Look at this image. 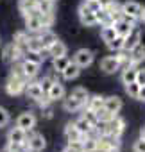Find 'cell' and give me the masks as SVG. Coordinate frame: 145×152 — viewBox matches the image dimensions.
I'll list each match as a JSON object with an SVG mask.
<instances>
[{
    "label": "cell",
    "instance_id": "f6af8a7d",
    "mask_svg": "<svg viewBox=\"0 0 145 152\" xmlns=\"http://www.w3.org/2000/svg\"><path fill=\"white\" fill-rule=\"evenodd\" d=\"M56 81H57L56 77H43V81H40V84H41L43 91L47 93V91H48V88L52 86V83H56Z\"/></svg>",
    "mask_w": 145,
    "mask_h": 152
},
{
    "label": "cell",
    "instance_id": "4316f807",
    "mask_svg": "<svg viewBox=\"0 0 145 152\" xmlns=\"http://www.w3.org/2000/svg\"><path fill=\"white\" fill-rule=\"evenodd\" d=\"M136 72H138V66H124V72H122V83L124 84H129V83H136Z\"/></svg>",
    "mask_w": 145,
    "mask_h": 152
},
{
    "label": "cell",
    "instance_id": "11a10c76",
    "mask_svg": "<svg viewBox=\"0 0 145 152\" xmlns=\"http://www.w3.org/2000/svg\"><path fill=\"white\" fill-rule=\"evenodd\" d=\"M52 2H56V0H52Z\"/></svg>",
    "mask_w": 145,
    "mask_h": 152
},
{
    "label": "cell",
    "instance_id": "8fae6325",
    "mask_svg": "<svg viewBox=\"0 0 145 152\" xmlns=\"http://www.w3.org/2000/svg\"><path fill=\"white\" fill-rule=\"evenodd\" d=\"M25 27H27V31H31V32H41V31L45 29L43 23H41V20H40L38 9H36L34 13H31V15L25 16Z\"/></svg>",
    "mask_w": 145,
    "mask_h": 152
},
{
    "label": "cell",
    "instance_id": "52a82bcc",
    "mask_svg": "<svg viewBox=\"0 0 145 152\" xmlns=\"http://www.w3.org/2000/svg\"><path fill=\"white\" fill-rule=\"evenodd\" d=\"M134 25H136V20L127 18V16H122L120 20L113 22V27H115V31H116V34H118V36H127Z\"/></svg>",
    "mask_w": 145,
    "mask_h": 152
},
{
    "label": "cell",
    "instance_id": "3957f363",
    "mask_svg": "<svg viewBox=\"0 0 145 152\" xmlns=\"http://www.w3.org/2000/svg\"><path fill=\"white\" fill-rule=\"evenodd\" d=\"M27 147L31 152H41L45 147H47V140L43 134L40 132H32V134H27V140H25Z\"/></svg>",
    "mask_w": 145,
    "mask_h": 152
},
{
    "label": "cell",
    "instance_id": "44dd1931",
    "mask_svg": "<svg viewBox=\"0 0 145 152\" xmlns=\"http://www.w3.org/2000/svg\"><path fill=\"white\" fill-rule=\"evenodd\" d=\"M129 54H131V64L133 66H138L140 63H145V47L141 43L136 45Z\"/></svg>",
    "mask_w": 145,
    "mask_h": 152
},
{
    "label": "cell",
    "instance_id": "b9f144b4",
    "mask_svg": "<svg viewBox=\"0 0 145 152\" xmlns=\"http://www.w3.org/2000/svg\"><path fill=\"white\" fill-rule=\"evenodd\" d=\"M45 57H47V56H41V54H36V52H25V54H23V59L34 61V63H38V64H41V63L45 61Z\"/></svg>",
    "mask_w": 145,
    "mask_h": 152
},
{
    "label": "cell",
    "instance_id": "cb8c5ba5",
    "mask_svg": "<svg viewBox=\"0 0 145 152\" xmlns=\"http://www.w3.org/2000/svg\"><path fill=\"white\" fill-rule=\"evenodd\" d=\"M29 38H31V36H29L25 31H20V32H16V34H15V41H13V43L16 45V48H18L22 54H25V52H27V43H29Z\"/></svg>",
    "mask_w": 145,
    "mask_h": 152
},
{
    "label": "cell",
    "instance_id": "d6a6232c",
    "mask_svg": "<svg viewBox=\"0 0 145 152\" xmlns=\"http://www.w3.org/2000/svg\"><path fill=\"white\" fill-rule=\"evenodd\" d=\"M116 36V31H115V27H113V23H108V25H102V29H100V38H102V41H106V43H109L113 38Z\"/></svg>",
    "mask_w": 145,
    "mask_h": 152
},
{
    "label": "cell",
    "instance_id": "836d02e7",
    "mask_svg": "<svg viewBox=\"0 0 145 152\" xmlns=\"http://www.w3.org/2000/svg\"><path fill=\"white\" fill-rule=\"evenodd\" d=\"M95 18H97V23H100V25L113 23V22H111V16H109V13L106 11V7H100V9H97V11H95Z\"/></svg>",
    "mask_w": 145,
    "mask_h": 152
},
{
    "label": "cell",
    "instance_id": "c3c4849f",
    "mask_svg": "<svg viewBox=\"0 0 145 152\" xmlns=\"http://www.w3.org/2000/svg\"><path fill=\"white\" fill-rule=\"evenodd\" d=\"M84 4H86V7H88V9H92V11L100 9V4L97 2V0H84Z\"/></svg>",
    "mask_w": 145,
    "mask_h": 152
},
{
    "label": "cell",
    "instance_id": "4dcf8cb0",
    "mask_svg": "<svg viewBox=\"0 0 145 152\" xmlns=\"http://www.w3.org/2000/svg\"><path fill=\"white\" fill-rule=\"evenodd\" d=\"M27 52H36V54H43V52H45V48H43V45H41V41H40L38 36H31V38H29Z\"/></svg>",
    "mask_w": 145,
    "mask_h": 152
},
{
    "label": "cell",
    "instance_id": "681fc988",
    "mask_svg": "<svg viewBox=\"0 0 145 152\" xmlns=\"http://www.w3.org/2000/svg\"><path fill=\"white\" fill-rule=\"evenodd\" d=\"M138 100L145 102V86H140V93H138Z\"/></svg>",
    "mask_w": 145,
    "mask_h": 152
},
{
    "label": "cell",
    "instance_id": "8992f818",
    "mask_svg": "<svg viewBox=\"0 0 145 152\" xmlns=\"http://www.w3.org/2000/svg\"><path fill=\"white\" fill-rule=\"evenodd\" d=\"M104 129H106V132H109V134H113V136H122V132H124V129H125V122L118 116V115H115L108 124H104Z\"/></svg>",
    "mask_w": 145,
    "mask_h": 152
},
{
    "label": "cell",
    "instance_id": "7bdbcfd3",
    "mask_svg": "<svg viewBox=\"0 0 145 152\" xmlns=\"http://www.w3.org/2000/svg\"><path fill=\"white\" fill-rule=\"evenodd\" d=\"M9 120H11V116H9V113H7V109L0 107V127H6V125L9 124Z\"/></svg>",
    "mask_w": 145,
    "mask_h": 152
},
{
    "label": "cell",
    "instance_id": "e575fe53",
    "mask_svg": "<svg viewBox=\"0 0 145 152\" xmlns=\"http://www.w3.org/2000/svg\"><path fill=\"white\" fill-rule=\"evenodd\" d=\"M72 95H74V97L83 104V107L86 106V102H88V99H90V93H88L86 88H75L74 91H72Z\"/></svg>",
    "mask_w": 145,
    "mask_h": 152
},
{
    "label": "cell",
    "instance_id": "4fadbf2b",
    "mask_svg": "<svg viewBox=\"0 0 145 152\" xmlns=\"http://www.w3.org/2000/svg\"><path fill=\"white\" fill-rule=\"evenodd\" d=\"M120 61L116 59V56H108L100 61V70L106 73H115L116 70H120Z\"/></svg>",
    "mask_w": 145,
    "mask_h": 152
},
{
    "label": "cell",
    "instance_id": "ee69618b",
    "mask_svg": "<svg viewBox=\"0 0 145 152\" xmlns=\"http://www.w3.org/2000/svg\"><path fill=\"white\" fill-rule=\"evenodd\" d=\"M83 116H84L88 122H92L93 125H97V124H99V120H97V113H95V111H92V109H88V107H86V111H84V115H83Z\"/></svg>",
    "mask_w": 145,
    "mask_h": 152
},
{
    "label": "cell",
    "instance_id": "603a6c76",
    "mask_svg": "<svg viewBox=\"0 0 145 152\" xmlns=\"http://www.w3.org/2000/svg\"><path fill=\"white\" fill-rule=\"evenodd\" d=\"M63 107H64V111H68V113H75V111L83 109V104L70 93L66 99H63Z\"/></svg>",
    "mask_w": 145,
    "mask_h": 152
},
{
    "label": "cell",
    "instance_id": "f5cc1de1",
    "mask_svg": "<svg viewBox=\"0 0 145 152\" xmlns=\"http://www.w3.org/2000/svg\"><path fill=\"white\" fill-rule=\"evenodd\" d=\"M140 138H143V140H145V125L140 129Z\"/></svg>",
    "mask_w": 145,
    "mask_h": 152
},
{
    "label": "cell",
    "instance_id": "ffe728a7",
    "mask_svg": "<svg viewBox=\"0 0 145 152\" xmlns=\"http://www.w3.org/2000/svg\"><path fill=\"white\" fill-rule=\"evenodd\" d=\"M79 73H81V66H77L74 61H70L68 66L61 72L63 79H66V81H74V79H77V77H79Z\"/></svg>",
    "mask_w": 145,
    "mask_h": 152
},
{
    "label": "cell",
    "instance_id": "bcb514c9",
    "mask_svg": "<svg viewBox=\"0 0 145 152\" xmlns=\"http://www.w3.org/2000/svg\"><path fill=\"white\" fill-rule=\"evenodd\" d=\"M133 150L134 152H145V140L143 138H138L133 145Z\"/></svg>",
    "mask_w": 145,
    "mask_h": 152
},
{
    "label": "cell",
    "instance_id": "7dc6e473",
    "mask_svg": "<svg viewBox=\"0 0 145 152\" xmlns=\"http://www.w3.org/2000/svg\"><path fill=\"white\" fill-rule=\"evenodd\" d=\"M136 83L140 86H145V68H138V72H136Z\"/></svg>",
    "mask_w": 145,
    "mask_h": 152
},
{
    "label": "cell",
    "instance_id": "e0dca14e",
    "mask_svg": "<svg viewBox=\"0 0 145 152\" xmlns=\"http://www.w3.org/2000/svg\"><path fill=\"white\" fill-rule=\"evenodd\" d=\"M20 66H22V70H23V73H25L27 79H34L36 75H38V72H40V66L41 64H38L34 61H29V59H23L20 63Z\"/></svg>",
    "mask_w": 145,
    "mask_h": 152
},
{
    "label": "cell",
    "instance_id": "d6986e66",
    "mask_svg": "<svg viewBox=\"0 0 145 152\" xmlns=\"http://www.w3.org/2000/svg\"><path fill=\"white\" fill-rule=\"evenodd\" d=\"M64 136H66V141H83V132L75 127V124H66L64 127Z\"/></svg>",
    "mask_w": 145,
    "mask_h": 152
},
{
    "label": "cell",
    "instance_id": "9c48e42d",
    "mask_svg": "<svg viewBox=\"0 0 145 152\" xmlns=\"http://www.w3.org/2000/svg\"><path fill=\"white\" fill-rule=\"evenodd\" d=\"M79 20H81V23H83L84 27H93V25L97 23V18H95V11L88 9L84 2L79 6Z\"/></svg>",
    "mask_w": 145,
    "mask_h": 152
},
{
    "label": "cell",
    "instance_id": "1f68e13d",
    "mask_svg": "<svg viewBox=\"0 0 145 152\" xmlns=\"http://www.w3.org/2000/svg\"><path fill=\"white\" fill-rule=\"evenodd\" d=\"M84 107H88V109H92V111H99L100 107H104V97H102V95H93V97H90Z\"/></svg>",
    "mask_w": 145,
    "mask_h": 152
},
{
    "label": "cell",
    "instance_id": "2e32d148",
    "mask_svg": "<svg viewBox=\"0 0 145 152\" xmlns=\"http://www.w3.org/2000/svg\"><path fill=\"white\" fill-rule=\"evenodd\" d=\"M25 93H27V97L32 99V100H40V99L45 95V91H43V88H41V84H40L38 81L27 83V84H25Z\"/></svg>",
    "mask_w": 145,
    "mask_h": 152
},
{
    "label": "cell",
    "instance_id": "7c38bea8",
    "mask_svg": "<svg viewBox=\"0 0 145 152\" xmlns=\"http://www.w3.org/2000/svg\"><path fill=\"white\" fill-rule=\"evenodd\" d=\"M20 56H22V52L16 48V45H15V43L6 45V47H4V50H2V59H4V63H16Z\"/></svg>",
    "mask_w": 145,
    "mask_h": 152
},
{
    "label": "cell",
    "instance_id": "d4e9b609",
    "mask_svg": "<svg viewBox=\"0 0 145 152\" xmlns=\"http://www.w3.org/2000/svg\"><path fill=\"white\" fill-rule=\"evenodd\" d=\"M38 38H40V41H41V45H43V48L47 50L56 39H57V36L52 32V31H48V29H43L41 32H38Z\"/></svg>",
    "mask_w": 145,
    "mask_h": 152
},
{
    "label": "cell",
    "instance_id": "74e56055",
    "mask_svg": "<svg viewBox=\"0 0 145 152\" xmlns=\"http://www.w3.org/2000/svg\"><path fill=\"white\" fill-rule=\"evenodd\" d=\"M108 45V48L109 50H115V52H118V50H122V47H124V36H115L109 43H106Z\"/></svg>",
    "mask_w": 145,
    "mask_h": 152
},
{
    "label": "cell",
    "instance_id": "ba28073f",
    "mask_svg": "<svg viewBox=\"0 0 145 152\" xmlns=\"http://www.w3.org/2000/svg\"><path fill=\"white\" fill-rule=\"evenodd\" d=\"M122 13H124V16H127V18L140 20V15H141V4L134 2V0H127V2L122 4Z\"/></svg>",
    "mask_w": 145,
    "mask_h": 152
},
{
    "label": "cell",
    "instance_id": "7a4b0ae2",
    "mask_svg": "<svg viewBox=\"0 0 145 152\" xmlns=\"http://www.w3.org/2000/svg\"><path fill=\"white\" fill-rule=\"evenodd\" d=\"M25 84H27V81L23 77H18V75L11 73L9 79H7V83H6V91L9 95H13V97L15 95H20V93L25 91Z\"/></svg>",
    "mask_w": 145,
    "mask_h": 152
},
{
    "label": "cell",
    "instance_id": "816d5d0a",
    "mask_svg": "<svg viewBox=\"0 0 145 152\" xmlns=\"http://www.w3.org/2000/svg\"><path fill=\"white\" fill-rule=\"evenodd\" d=\"M140 20L145 23V7H141V15H140Z\"/></svg>",
    "mask_w": 145,
    "mask_h": 152
},
{
    "label": "cell",
    "instance_id": "f546056e",
    "mask_svg": "<svg viewBox=\"0 0 145 152\" xmlns=\"http://www.w3.org/2000/svg\"><path fill=\"white\" fill-rule=\"evenodd\" d=\"M36 4H38V0H20V4H18L20 13H22L23 16L34 13V11H36Z\"/></svg>",
    "mask_w": 145,
    "mask_h": 152
},
{
    "label": "cell",
    "instance_id": "484cf974",
    "mask_svg": "<svg viewBox=\"0 0 145 152\" xmlns=\"http://www.w3.org/2000/svg\"><path fill=\"white\" fill-rule=\"evenodd\" d=\"M81 143H83V150H84V152H97L99 141H97V136H95L93 132L88 134V136H84Z\"/></svg>",
    "mask_w": 145,
    "mask_h": 152
},
{
    "label": "cell",
    "instance_id": "d590c367",
    "mask_svg": "<svg viewBox=\"0 0 145 152\" xmlns=\"http://www.w3.org/2000/svg\"><path fill=\"white\" fill-rule=\"evenodd\" d=\"M36 9L38 13H54V2L52 0H38Z\"/></svg>",
    "mask_w": 145,
    "mask_h": 152
},
{
    "label": "cell",
    "instance_id": "30bf717a",
    "mask_svg": "<svg viewBox=\"0 0 145 152\" xmlns=\"http://www.w3.org/2000/svg\"><path fill=\"white\" fill-rule=\"evenodd\" d=\"M16 125H18V127H22L23 131L31 132V131L36 127V116H34V113H31V111L22 113V115L16 118Z\"/></svg>",
    "mask_w": 145,
    "mask_h": 152
},
{
    "label": "cell",
    "instance_id": "5bb4252c",
    "mask_svg": "<svg viewBox=\"0 0 145 152\" xmlns=\"http://www.w3.org/2000/svg\"><path fill=\"white\" fill-rule=\"evenodd\" d=\"M45 95L48 97V100H50V102L63 100V99H64V86H63L59 81H56V83H52V86L48 88V91H47Z\"/></svg>",
    "mask_w": 145,
    "mask_h": 152
},
{
    "label": "cell",
    "instance_id": "6da1fadb",
    "mask_svg": "<svg viewBox=\"0 0 145 152\" xmlns=\"http://www.w3.org/2000/svg\"><path fill=\"white\" fill-rule=\"evenodd\" d=\"M97 141H99V147H97V152H120V138L118 136H113L109 132H104L100 136H97Z\"/></svg>",
    "mask_w": 145,
    "mask_h": 152
},
{
    "label": "cell",
    "instance_id": "f907efd6",
    "mask_svg": "<svg viewBox=\"0 0 145 152\" xmlns=\"http://www.w3.org/2000/svg\"><path fill=\"white\" fill-rule=\"evenodd\" d=\"M97 2L100 4V7H108V6L113 2V0H97Z\"/></svg>",
    "mask_w": 145,
    "mask_h": 152
},
{
    "label": "cell",
    "instance_id": "f1b7e54d",
    "mask_svg": "<svg viewBox=\"0 0 145 152\" xmlns=\"http://www.w3.org/2000/svg\"><path fill=\"white\" fill-rule=\"evenodd\" d=\"M74 124H75V127H77V129L83 132V136H88V134H92V132H93V127H95V125H93L92 122H88L84 116H81V118H79L77 122H74Z\"/></svg>",
    "mask_w": 145,
    "mask_h": 152
},
{
    "label": "cell",
    "instance_id": "9a60e30c",
    "mask_svg": "<svg viewBox=\"0 0 145 152\" xmlns=\"http://www.w3.org/2000/svg\"><path fill=\"white\" fill-rule=\"evenodd\" d=\"M122 99L116 97V95H111V97H104V109H108L109 113L113 115H118L120 109H122Z\"/></svg>",
    "mask_w": 145,
    "mask_h": 152
},
{
    "label": "cell",
    "instance_id": "8d00e7d4",
    "mask_svg": "<svg viewBox=\"0 0 145 152\" xmlns=\"http://www.w3.org/2000/svg\"><path fill=\"white\" fill-rule=\"evenodd\" d=\"M68 63H70V59L66 57V56H61V57H54V72H63L66 66H68Z\"/></svg>",
    "mask_w": 145,
    "mask_h": 152
},
{
    "label": "cell",
    "instance_id": "7402d4cb",
    "mask_svg": "<svg viewBox=\"0 0 145 152\" xmlns=\"http://www.w3.org/2000/svg\"><path fill=\"white\" fill-rule=\"evenodd\" d=\"M66 45L63 43V41H59V39H56L48 48H47V54L48 56H52V57H61V56H66Z\"/></svg>",
    "mask_w": 145,
    "mask_h": 152
},
{
    "label": "cell",
    "instance_id": "ac0fdd59",
    "mask_svg": "<svg viewBox=\"0 0 145 152\" xmlns=\"http://www.w3.org/2000/svg\"><path fill=\"white\" fill-rule=\"evenodd\" d=\"M27 140V131H23L22 127H13L9 132H7V141L9 143H23Z\"/></svg>",
    "mask_w": 145,
    "mask_h": 152
},
{
    "label": "cell",
    "instance_id": "f35d334b",
    "mask_svg": "<svg viewBox=\"0 0 145 152\" xmlns=\"http://www.w3.org/2000/svg\"><path fill=\"white\" fill-rule=\"evenodd\" d=\"M125 93H127L131 99H138L140 84H138V83H129V84H125Z\"/></svg>",
    "mask_w": 145,
    "mask_h": 152
},
{
    "label": "cell",
    "instance_id": "db71d44e",
    "mask_svg": "<svg viewBox=\"0 0 145 152\" xmlns=\"http://www.w3.org/2000/svg\"><path fill=\"white\" fill-rule=\"evenodd\" d=\"M2 152H11V150H9V148H7V147H6V148H4V150H2Z\"/></svg>",
    "mask_w": 145,
    "mask_h": 152
},
{
    "label": "cell",
    "instance_id": "ab89813d",
    "mask_svg": "<svg viewBox=\"0 0 145 152\" xmlns=\"http://www.w3.org/2000/svg\"><path fill=\"white\" fill-rule=\"evenodd\" d=\"M95 113H97V120H99V122H102V124H108V122L115 116L113 113H109V111H108V109H104V107H100V109H99V111H95Z\"/></svg>",
    "mask_w": 145,
    "mask_h": 152
},
{
    "label": "cell",
    "instance_id": "60d3db41",
    "mask_svg": "<svg viewBox=\"0 0 145 152\" xmlns=\"http://www.w3.org/2000/svg\"><path fill=\"white\" fill-rule=\"evenodd\" d=\"M7 148H9L11 152H31L25 141H23V143H9V141H7Z\"/></svg>",
    "mask_w": 145,
    "mask_h": 152
},
{
    "label": "cell",
    "instance_id": "5b68a950",
    "mask_svg": "<svg viewBox=\"0 0 145 152\" xmlns=\"http://www.w3.org/2000/svg\"><path fill=\"white\" fill-rule=\"evenodd\" d=\"M140 39H141V32H140V29L134 25V27L131 29V32H129L127 36H124V47H122V50L131 52L136 45H140Z\"/></svg>",
    "mask_w": 145,
    "mask_h": 152
},
{
    "label": "cell",
    "instance_id": "83f0119b",
    "mask_svg": "<svg viewBox=\"0 0 145 152\" xmlns=\"http://www.w3.org/2000/svg\"><path fill=\"white\" fill-rule=\"evenodd\" d=\"M106 11L109 13V16H111V22H116V20H120L122 16H124V13H122V4H118L116 0H113V2L106 7Z\"/></svg>",
    "mask_w": 145,
    "mask_h": 152
},
{
    "label": "cell",
    "instance_id": "277c9868",
    "mask_svg": "<svg viewBox=\"0 0 145 152\" xmlns=\"http://www.w3.org/2000/svg\"><path fill=\"white\" fill-rule=\"evenodd\" d=\"M93 59H95V54H93L92 50H88V48H79V50L74 54V63H75L77 66H81V68L90 66V64L93 63Z\"/></svg>",
    "mask_w": 145,
    "mask_h": 152
}]
</instances>
